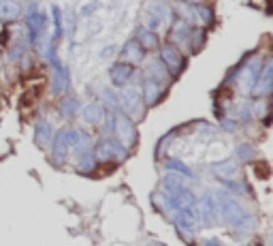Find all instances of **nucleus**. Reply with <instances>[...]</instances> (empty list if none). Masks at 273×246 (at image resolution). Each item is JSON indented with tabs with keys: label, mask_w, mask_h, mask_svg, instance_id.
Masks as SVG:
<instances>
[{
	"label": "nucleus",
	"mask_w": 273,
	"mask_h": 246,
	"mask_svg": "<svg viewBox=\"0 0 273 246\" xmlns=\"http://www.w3.org/2000/svg\"><path fill=\"white\" fill-rule=\"evenodd\" d=\"M271 86H273V65H271V60H267L265 65L260 67V73H258V77H256V84H254L252 94H256V96H269Z\"/></svg>",
	"instance_id": "nucleus-9"
},
{
	"label": "nucleus",
	"mask_w": 273,
	"mask_h": 246,
	"mask_svg": "<svg viewBox=\"0 0 273 246\" xmlns=\"http://www.w3.org/2000/svg\"><path fill=\"white\" fill-rule=\"evenodd\" d=\"M143 47L139 45V41H128L122 50V62H128V65H136V62L143 60Z\"/></svg>",
	"instance_id": "nucleus-17"
},
{
	"label": "nucleus",
	"mask_w": 273,
	"mask_h": 246,
	"mask_svg": "<svg viewBox=\"0 0 273 246\" xmlns=\"http://www.w3.org/2000/svg\"><path fill=\"white\" fill-rule=\"evenodd\" d=\"M84 122H88V124H98L103 120V116H105V107L103 105H98V103H90V105H86V109H84Z\"/></svg>",
	"instance_id": "nucleus-20"
},
{
	"label": "nucleus",
	"mask_w": 273,
	"mask_h": 246,
	"mask_svg": "<svg viewBox=\"0 0 273 246\" xmlns=\"http://www.w3.org/2000/svg\"><path fill=\"white\" fill-rule=\"evenodd\" d=\"M214 169V174L218 176V178H231L235 171H237V161H233V159H229V161H224V163H216V165L212 167Z\"/></svg>",
	"instance_id": "nucleus-22"
},
{
	"label": "nucleus",
	"mask_w": 273,
	"mask_h": 246,
	"mask_svg": "<svg viewBox=\"0 0 273 246\" xmlns=\"http://www.w3.org/2000/svg\"><path fill=\"white\" fill-rule=\"evenodd\" d=\"M77 112H79V101L75 96H64V99H62V103H60L62 118H73Z\"/></svg>",
	"instance_id": "nucleus-23"
},
{
	"label": "nucleus",
	"mask_w": 273,
	"mask_h": 246,
	"mask_svg": "<svg viewBox=\"0 0 273 246\" xmlns=\"http://www.w3.org/2000/svg\"><path fill=\"white\" fill-rule=\"evenodd\" d=\"M94 159L98 163H111V161L124 163L128 159V150L117 143V139L115 141H98V145L94 148Z\"/></svg>",
	"instance_id": "nucleus-5"
},
{
	"label": "nucleus",
	"mask_w": 273,
	"mask_h": 246,
	"mask_svg": "<svg viewBox=\"0 0 273 246\" xmlns=\"http://www.w3.org/2000/svg\"><path fill=\"white\" fill-rule=\"evenodd\" d=\"M194 17H198V20H201L205 26H209V24H214V11L209 7H196L194 9Z\"/></svg>",
	"instance_id": "nucleus-28"
},
{
	"label": "nucleus",
	"mask_w": 273,
	"mask_h": 246,
	"mask_svg": "<svg viewBox=\"0 0 273 246\" xmlns=\"http://www.w3.org/2000/svg\"><path fill=\"white\" fill-rule=\"evenodd\" d=\"M148 75H156V77H152V79H156V81H165L169 77V71L167 67L162 65V60H154L148 65Z\"/></svg>",
	"instance_id": "nucleus-25"
},
{
	"label": "nucleus",
	"mask_w": 273,
	"mask_h": 246,
	"mask_svg": "<svg viewBox=\"0 0 273 246\" xmlns=\"http://www.w3.org/2000/svg\"><path fill=\"white\" fill-rule=\"evenodd\" d=\"M22 15L20 0H0V22H15Z\"/></svg>",
	"instance_id": "nucleus-16"
},
{
	"label": "nucleus",
	"mask_w": 273,
	"mask_h": 246,
	"mask_svg": "<svg viewBox=\"0 0 273 246\" xmlns=\"http://www.w3.org/2000/svg\"><path fill=\"white\" fill-rule=\"evenodd\" d=\"M73 139H75V131H60L56 137H53V143H51V157H53V161H56L58 165L66 161L69 150L73 148Z\"/></svg>",
	"instance_id": "nucleus-7"
},
{
	"label": "nucleus",
	"mask_w": 273,
	"mask_h": 246,
	"mask_svg": "<svg viewBox=\"0 0 273 246\" xmlns=\"http://www.w3.org/2000/svg\"><path fill=\"white\" fill-rule=\"evenodd\" d=\"M49 62H51V67H53L51 88H53V92H56V94H62L69 88V71L60 65V60L56 56V47H53V45H51V50H49Z\"/></svg>",
	"instance_id": "nucleus-8"
},
{
	"label": "nucleus",
	"mask_w": 273,
	"mask_h": 246,
	"mask_svg": "<svg viewBox=\"0 0 273 246\" xmlns=\"http://www.w3.org/2000/svg\"><path fill=\"white\" fill-rule=\"evenodd\" d=\"M167 169H169V171H177V174H181L184 178H192V169L186 167L184 163L177 161V159H169V161H167Z\"/></svg>",
	"instance_id": "nucleus-27"
},
{
	"label": "nucleus",
	"mask_w": 273,
	"mask_h": 246,
	"mask_svg": "<svg viewBox=\"0 0 273 246\" xmlns=\"http://www.w3.org/2000/svg\"><path fill=\"white\" fill-rule=\"evenodd\" d=\"M117 103H120V107L124 109V114L128 118L141 120V118L145 116V105H143V99H141V90H136L132 86L120 90V94H117Z\"/></svg>",
	"instance_id": "nucleus-4"
},
{
	"label": "nucleus",
	"mask_w": 273,
	"mask_h": 246,
	"mask_svg": "<svg viewBox=\"0 0 273 246\" xmlns=\"http://www.w3.org/2000/svg\"><path fill=\"white\" fill-rule=\"evenodd\" d=\"M260 67L262 62L260 58H252L248 62H243L237 71V77H235V84H237V90L243 94V96H250L252 90H254V84H256V77L260 73Z\"/></svg>",
	"instance_id": "nucleus-3"
},
{
	"label": "nucleus",
	"mask_w": 273,
	"mask_h": 246,
	"mask_svg": "<svg viewBox=\"0 0 273 246\" xmlns=\"http://www.w3.org/2000/svg\"><path fill=\"white\" fill-rule=\"evenodd\" d=\"M94 7H96V5H90V7H84V15H86V13H92V11H94Z\"/></svg>",
	"instance_id": "nucleus-33"
},
{
	"label": "nucleus",
	"mask_w": 273,
	"mask_h": 246,
	"mask_svg": "<svg viewBox=\"0 0 273 246\" xmlns=\"http://www.w3.org/2000/svg\"><path fill=\"white\" fill-rule=\"evenodd\" d=\"M194 214H196V221H201L205 225H212L214 223V199L212 197H203L201 202L194 204Z\"/></svg>",
	"instance_id": "nucleus-14"
},
{
	"label": "nucleus",
	"mask_w": 273,
	"mask_h": 246,
	"mask_svg": "<svg viewBox=\"0 0 273 246\" xmlns=\"http://www.w3.org/2000/svg\"><path fill=\"white\" fill-rule=\"evenodd\" d=\"M203 45H205V30H201V28H196V30H190L188 47L192 50L194 54H198V52L203 50Z\"/></svg>",
	"instance_id": "nucleus-24"
},
{
	"label": "nucleus",
	"mask_w": 273,
	"mask_h": 246,
	"mask_svg": "<svg viewBox=\"0 0 273 246\" xmlns=\"http://www.w3.org/2000/svg\"><path fill=\"white\" fill-rule=\"evenodd\" d=\"M34 143L39 145V148H47L51 143V124L49 122L41 120L34 126Z\"/></svg>",
	"instance_id": "nucleus-18"
},
{
	"label": "nucleus",
	"mask_w": 273,
	"mask_h": 246,
	"mask_svg": "<svg viewBox=\"0 0 273 246\" xmlns=\"http://www.w3.org/2000/svg\"><path fill=\"white\" fill-rule=\"evenodd\" d=\"M214 210H216V214H220V218L224 223H229V225H237L245 214L243 208L239 206V202L229 193H218L214 197Z\"/></svg>",
	"instance_id": "nucleus-1"
},
{
	"label": "nucleus",
	"mask_w": 273,
	"mask_h": 246,
	"mask_svg": "<svg viewBox=\"0 0 273 246\" xmlns=\"http://www.w3.org/2000/svg\"><path fill=\"white\" fill-rule=\"evenodd\" d=\"M115 131V139L120 145H124L126 150H134L136 141H139V135H136V129H134V122L132 118H128L126 114H115L113 118V129Z\"/></svg>",
	"instance_id": "nucleus-2"
},
{
	"label": "nucleus",
	"mask_w": 273,
	"mask_h": 246,
	"mask_svg": "<svg viewBox=\"0 0 273 246\" xmlns=\"http://www.w3.org/2000/svg\"><path fill=\"white\" fill-rule=\"evenodd\" d=\"M51 13H53V36H58L62 34V22H60V9L58 7H53L51 9Z\"/></svg>",
	"instance_id": "nucleus-31"
},
{
	"label": "nucleus",
	"mask_w": 273,
	"mask_h": 246,
	"mask_svg": "<svg viewBox=\"0 0 273 246\" xmlns=\"http://www.w3.org/2000/svg\"><path fill=\"white\" fill-rule=\"evenodd\" d=\"M190 24L186 22V20H177L175 22V26L171 28V32H169V39H171V43L175 45V47H188V39H190Z\"/></svg>",
	"instance_id": "nucleus-12"
},
{
	"label": "nucleus",
	"mask_w": 273,
	"mask_h": 246,
	"mask_svg": "<svg viewBox=\"0 0 273 246\" xmlns=\"http://www.w3.org/2000/svg\"><path fill=\"white\" fill-rule=\"evenodd\" d=\"M181 188H186L184 186V176L181 174H167L165 178H162V190L165 193H177V190Z\"/></svg>",
	"instance_id": "nucleus-21"
},
{
	"label": "nucleus",
	"mask_w": 273,
	"mask_h": 246,
	"mask_svg": "<svg viewBox=\"0 0 273 246\" xmlns=\"http://www.w3.org/2000/svg\"><path fill=\"white\" fill-rule=\"evenodd\" d=\"M160 60H162V65L167 67L171 77L181 75V71L186 69L184 56H181L179 47H175L173 43H167V45H162V47H160Z\"/></svg>",
	"instance_id": "nucleus-6"
},
{
	"label": "nucleus",
	"mask_w": 273,
	"mask_h": 246,
	"mask_svg": "<svg viewBox=\"0 0 273 246\" xmlns=\"http://www.w3.org/2000/svg\"><path fill=\"white\" fill-rule=\"evenodd\" d=\"M173 221H175L177 229L181 233H188L192 235L196 231V214H194V208L188 210V208H177L175 214H173Z\"/></svg>",
	"instance_id": "nucleus-10"
},
{
	"label": "nucleus",
	"mask_w": 273,
	"mask_h": 246,
	"mask_svg": "<svg viewBox=\"0 0 273 246\" xmlns=\"http://www.w3.org/2000/svg\"><path fill=\"white\" fill-rule=\"evenodd\" d=\"M111 54H113V47H107V50L103 52V56H111Z\"/></svg>",
	"instance_id": "nucleus-34"
},
{
	"label": "nucleus",
	"mask_w": 273,
	"mask_h": 246,
	"mask_svg": "<svg viewBox=\"0 0 273 246\" xmlns=\"http://www.w3.org/2000/svg\"><path fill=\"white\" fill-rule=\"evenodd\" d=\"M45 28V15L39 13V9H36V5H30V13H28V30H30V39L36 41L41 36Z\"/></svg>",
	"instance_id": "nucleus-15"
},
{
	"label": "nucleus",
	"mask_w": 273,
	"mask_h": 246,
	"mask_svg": "<svg viewBox=\"0 0 273 246\" xmlns=\"http://www.w3.org/2000/svg\"><path fill=\"white\" fill-rule=\"evenodd\" d=\"M141 99H143V105L145 107L156 105L160 99H162V86H160V81L152 79V77L145 79L143 81V88H141Z\"/></svg>",
	"instance_id": "nucleus-11"
},
{
	"label": "nucleus",
	"mask_w": 273,
	"mask_h": 246,
	"mask_svg": "<svg viewBox=\"0 0 273 246\" xmlns=\"http://www.w3.org/2000/svg\"><path fill=\"white\" fill-rule=\"evenodd\" d=\"M134 73V65H128V62H115L109 71V75H111V84L113 86H124L126 81L132 77Z\"/></svg>",
	"instance_id": "nucleus-13"
},
{
	"label": "nucleus",
	"mask_w": 273,
	"mask_h": 246,
	"mask_svg": "<svg viewBox=\"0 0 273 246\" xmlns=\"http://www.w3.org/2000/svg\"><path fill=\"white\" fill-rule=\"evenodd\" d=\"M222 126H224V131H229V133L235 131V122H231V120H222Z\"/></svg>",
	"instance_id": "nucleus-32"
},
{
	"label": "nucleus",
	"mask_w": 273,
	"mask_h": 246,
	"mask_svg": "<svg viewBox=\"0 0 273 246\" xmlns=\"http://www.w3.org/2000/svg\"><path fill=\"white\" fill-rule=\"evenodd\" d=\"M150 7H152V17H156V20H160V22L167 17V7L162 3H158V0H154Z\"/></svg>",
	"instance_id": "nucleus-29"
},
{
	"label": "nucleus",
	"mask_w": 273,
	"mask_h": 246,
	"mask_svg": "<svg viewBox=\"0 0 273 246\" xmlns=\"http://www.w3.org/2000/svg\"><path fill=\"white\" fill-rule=\"evenodd\" d=\"M237 157H239V161H250V159L254 157L252 145H250V143H241L239 148H237Z\"/></svg>",
	"instance_id": "nucleus-30"
},
{
	"label": "nucleus",
	"mask_w": 273,
	"mask_h": 246,
	"mask_svg": "<svg viewBox=\"0 0 273 246\" xmlns=\"http://www.w3.org/2000/svg\"><path fill=\"white\" fill-rule=\"evenodd\" d=\"M139 45L143 50H156L158 47V36L154 30H141L139 32Z\"/></svg>",
	"instance_id": "nucleus-26"
},
{
	"label": "nucleus",
	"mask_w": 273,
	"mask_h": 246,
	"mask_svg": "<svg viewBox=\"0 0 273 246\" xmlns=\"http://www.w3.org/2000/svg\"><path fill=\"white\" fill-rule=\"evenodd\" d=\"M96 167V159L92 150H84L79 152V161H77V171L79 174H92Z\"/></svg>",
	"instance_id": "nucleus-19"
}]
</instances>
